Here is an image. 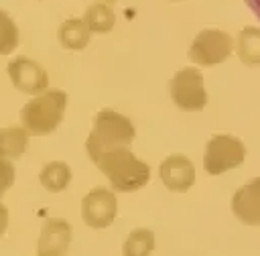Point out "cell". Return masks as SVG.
I'll return each instance as SVG.
<instances>
[{
    "label": "cell",
    "mask_w": 260,
    "mask_h": 256,
    "mask_svg": "<svg viewBox=\"0 0 260 256\" xmlns=\"http://www.w3.org/2000/svg\"><path fill=\"white\" fill-rule=\"evenodd\" d=\"M234 51V39L219 28H205L201 30L191 47H189V59L201 67H211L221 61H225Z\"/></svg>",
    "instance_id": "obj_6"
},
{
    "label": "cell",
    "mask_w": 260,
    "mask_h": 256,
    "mask_svg": "<svg viewBox=\"0 0 260 256\" xmlns=\"http://www.w3.org/2000/svg\"><path fill=\"white\" fill-rule=\"evenodd\" d=\"M118 213V201L116 195L106 189V187H95L91 189L83 201H81V215L83 221L93 228V230H104L108 228Z\"/></svg>",
    "instance_id": "obj_7"
},
{
    "label": "cell",
    "mask_w": 260,
    "mask_h": 256,
    "mask_svg": "<svg viewBox=\"0 0 260 256\" xmlns=\"http://www.w3.org/2000/svg\"><path fill=\"white\" fill-rule=\"evenodd\" d=\"M14 183V167L10 165L8 158L0 156V197L12 187Z\"/></svg>",
    "instance_id": "obj_19"
},
{
    "label": "cell",
    "mask_w": 260,
    "mask_h": 256,
    "mask_svg": "<svg viewBox=\"0 0 260 256\" xmlns=\"http://www.w3.org/2000/svg\"><path fill=\"white\" fill-rule=\"evenodd\" d=\"M71 242V226L63 217H49L43 223L41 236H39V248L37 252L41 256H59L65 254Z\"/></svg>",
    "instance_id": "obj_10"
},
{
    "label": "cell",
    "mask_w": 260,
    "mask_h": 256,
    "mask_svg": "<svg viewBox=\"0 0 260 256\" xmlns=\"http://www.w3.org/2000/svg\"><path fill=\"white\" fill-rule=\"evenodd\" d=\"M28 146V132L24 128H0V156L20 158Z\"/></svg>",
    "instance_id": "obj_14"
},
{
    "label": "cell",
    "mask_w": 260,
    "mask_h": 256,
    "mask_svg": "<svg viewBox=\"0 0 260 256\" xmlns=\"http://www.w3.org/2000/svg\"><path fill=\"white\" fill-rule=\"evenodd\" d=\"M6 228H8V209L4 203H0V236L6 232Z\"/></svg>",
    "instance_id": "obj_20"
},
{
    "label": "cell",
    "mask_w": 260,
    "mask_h": 256,
    "mask_svg": "<svg viewBox=\"0 0 260 256\" xmlns=\"http://www.w3.org/2000/svg\"><path fill=\"white\" fill-rule=\"evenodd\" d=\"M83 20H85V24H87V28H89L91 33H98V35H100V33H108V30L114 28L116 14H114V10L102 0V2L91 4V6L85 10Z\"/></svg>",
    "instance_id": "obj_16"
},
{
    "label": "cell",
    "mask_w": 260,
    "mask_h": 256,
    "mask_svg": "<svg viewBox=\"0 0 260 256\" xmlns=\"http://www.w3.org/2000/svg\"><path fill=\"white\" fill-rule=\"evenodd\" d=\"M8 77L16 89L22 93H41L47 89L49 77L43 65L28 57H14L8 63Z\"/></svg>",
    "instance_id": "obj_8"
},
{
    "label": "cell",
    "mask_w": 260,
    "mask_h": 256,
    "mask_svg": "<svg viewBox=\"0 0 260 256\" xmlns=\"http://www.w3.org/2000/svg\"><path fill=\"white\" fill-rule=\"evenodd\" d=\"M39 181L41 185L51 191V193H59L63 189H67L69 181H71V169L67 163L63 161H53V163H47L39 175Z\"/></svg>",
    "instance_id": "obj_13"
},
{
    "label": "cell",
    "mask_w": 260,
    "mask_h": 256,
    "mask_svg": "<svg viewBox=\"0 0 260 256\" xmlns=\"http://www.w3.org/2000/svg\"><path fill=\"white\" fill-rule=\"evenodd\" d=\"M134 136H136L134 124L126 116H122L114 110H102L93 118V128L85 140V148L91 158L106 150L130 146Z\"/></svg>",
    "instance_id": "obj_3"
},
{
    "label": "cell",
    "mask_w": 260,
    "mask_h": 256,
    "mask_svg": "<svg viewBox=\"0 0 260 256\" xmlns=\"http://www.w3.org/2000/svg\"><path fill=\"white\" fill-rule=\"evenodd\" d=\"M104 2H116V0H104Z\"/></svg>",
    "instance_id": "obj_22"
},
{
    "label": "cell",
    "mask_w": 260,
    "mask_h": 256,
    "mask_svg": "<svg viewBox=\"0 0 260 256\" xmlns=\"http://www.w3.org/2000/svg\"><path fill=\"white\" fill-rule=\"evenodd\" d=\"M238 57L244 65H260V28L244 26L238 35Z\"/></svg>",
    "instance_id": "obj_15"
},
{
    "label": "cell",
    "mask_w": 260,
    "mask_h": 256,
    "mask_svg": "<svg viewBox=\"0 0 260 256\" xmlns=\"http://www.w3.org/2000/svg\"><path fill=\"white\" fill-rule=\"evenodd\" d=\"M18 47V26L6 14L0 10V55H10Z\"/></svg>",
    "instance_id": "obj_18"
},
{
    "label": "cell",
    "mask_w": 260,
    "mask_h": 256,
    "mask_svg": "<svg viewBox=\"0 0 260 256\" xmlns=\"http://www.w3.org/2000/svg\"><path fill=\"white\" fill-rule=\"evenodd\" d=\"M160 181L165 183L167 189L183 193L189 191L195 183V167L185 154H171L160 163L158 169Z\"/></svg>",
    "instance_id": "obj_9"
},
{
    "label": "cell",
    "mask_w": 260,
    "mask_h": 256,
    "mask_svg": "<svg viewBox=\"0 0 260 256\" xmlns=\"http://www.w3.org/2000/svg\"><path fill=\"white\" fill-rule=\"evenodd\" d=\"M91 161L108 177L110 185L122 193L138 191L150 179V167L144 161H140L128 146L100 152L91 156Z\"/></svg>",
    "instance_id": "obj_1"
},
{
    "label": "cell",
    "mask_w": 260,
    "mask_h": 256,
    "mask_svg": "<svg viewBox=\"0 0 260 256\" xmlns=\"http://www.w3.org/2000/svg\"><path fill=\"white\" fill-rule=\"evenodd\" d=\"M246 2V6L256 14V18L260 20V0H244Z\"/></svg>",
    "instance_id": "obj_21"
},
{
    "label": "cell",
    "mask_w": 260,
    "mask_h": 256,
    "mask_svg": "<svg viewBox=\"0 0 260 256\" xmlns=\"http://www.w3.org/2000/svg\"><path fill=\"white\" fill-rule=\"evenodd\" d=\"M122 250L126 256H146L154 250V234L150 230L138 228L126 238Z\"/></svg>",
    "instance_id": "obj_17"
},
{
    "label": "cell",
    "mask_w": 260,
    "mask_h": 256,
    "mask_svg": "<svg viewBox=\"0 0 260 256\" xmlns=\"http://www.w3.org/2000/svg\"><path fill=\"white\" fill-rule=\"evenodd\" d=\"M234 215L246 226H260V177L242 185L232 197Z\"/></svg>",
    "instance_id": "obj_11"
},
{
    "label": "cell",
    "mask_w": 260,
    "mask_h": 256,
    "mask_svg": "<svg viewBox=\"0 0 260 256\" xmlns=\"http://www.w3.org/2000/svg\"><path fill=\"white\" fill-rule=\"evenodd\" d=\"M173 2H183V0H173Z\"/></svg>",
    "instance_id": "obj_23"
},
{
    "label": "cell",
    "mask_w": 260,
    "mask_h": 256,
    "mask_svg": "<svg viewBox=\"0 0 260 256\" xmlns=\"http://www.w3.org/2000/svg\"><path fill=\"white\" fill-rule=\"evenodd\" d=\"M89 35L91 30L87 28L83 18H67L65 22L59 24V30H57L59 43L67 51H81L89 43Z\"/></svg>",
    "instance_id": "obj_12"
},
{
    "label": "cell",
    "mask_w": 260,
    "mask_h": 256,
    "mask_svg": "<svg viewBox=\"0 0 260 256\" xmlns=\"http://www.w3.org/2000/svg\"><path fill=\"white\" fill-rule=\"evenodd\" d=\"M169 91H171L175 106L185 110V112H199L207 104V91L203 85V75L195 67L179 69L169 83Z\"/></svg>",
    "instance_id": "obj_4"
},
{
    "label": "cell",
    "mask_w": 260,
    "mask_h": 256,
    "mask_svg": "<svg viewBox=\"0 0 260 256\" xmlns=\"http://www.w3.org/2000/svg\"><path fill=\"white\" fill-rule=\"evenodd\" d=\"M67 93L63 89H45L20 110L22 128L32 136L51 134L63 120Z\"/></svg>",
    "instance_id": "obj_2"
},
{
    "label": "cell",
    "mask_w": 260,
    "mask_h": 256,
    "mask_svg": "<svg viewBox=\"0 0 260 256\" xmlns=\"http://www.w3.org/2000/svg\"><path fill=\"white\" fill-rule=\"evenodd\" d=\"M244 156H246V146L240 138L217 134L205 146L203 167L209 175H221L230 169L240 167L244 163Z\"/></svg>",
    "instance_id": "obj_5"
}]
</instances>
